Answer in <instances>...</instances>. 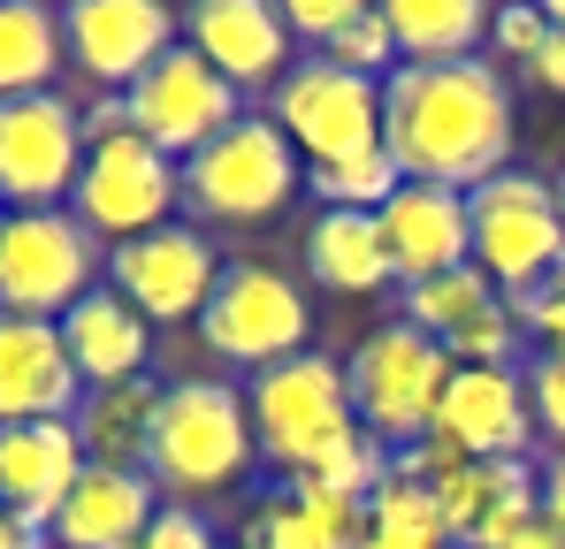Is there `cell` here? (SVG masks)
Here are the masks:
<instances>
[{"instance_id":"obj_1","label":"cell","mask_w":565,"mask_h":549,"mask_svg":"<svg viewBox=\"0 0 565 549\" xmlns=\"http://www.w3.org/2000/svg\"><path fill=\"white\" fill-rule=\"evenodd\" d=\"M512 85L497 62H397L382 77V153L405 183L481 191L512 169Z\"/></svg>"},{"instance_id":"obj_2","label":"cell","mask_w":565,"mask_h":549,"mask_svg":"<svg viewBox=\"0 0 565 549\" xmlns=\"http://www.w3.org/2000/svg\"><path fill=\"white\" fill-rule=\"evenodd\" d=\"M253 465H260V443H253L245 389H230L214 374L161 381L153 435H146V481L153 488H169V496H214V488H237Z\"/></svg>"},{"instance_id":"obj_3","label":"cell","mask_w":565,"mask_h":549,"mask_svg":"<svg viewBox=\"0 0 565 549\" xmlns=\"http://www.w3.org/2000/svg\"><path fill=\"white\" fill-rule=\"evenodd\" d=\"M245 412H253L260 465H276L282 481L313 473L329 451H344L360 435L344 359H329V352H298V359H282V366H260L245 381Z\"/></svg>"},{"instance_id":"obj_4","label":"cell","mask_w":565,"mask_h":549,"mask_svg":"<svg viewBox=\"0 0 565 549\" xmlns=\"http://www.w3.org/2000/svg\"><path fill=\"white\" fill-rule=\"evenodd\" d=\"M107 282V245L70 214H0V313L15 321H62Z\"/></svg>"},{"instance_id":"obj_5","label":"cell","mask_w":565,"mask_h":549,"mask_svg":"<svg viewBox=\"0 0 565 549\" xmlns=\"http://www.w3.org/2000/svg\"><path fill=\"white\" fill-rule=\"evenodd\" d=\"M451 352L428 344L420 329L405 321H382L375 336L344 359V381H352V412L360 428L375 435L382 451H413L420 435H436V405L451 389Z\"/></svg>"},{"instance_id":"obj_6","label":"cell","mask_w":565,"mask_h":549,"mask_svg":"<svg viewBox=\"0 0 565 549\" xmlns=\"http://www.w3.org/2000/svg\"><path fill=\"white\" fill-rule=\"evenodd\" d=\"M306 191V161L290 153L276 115H237L214 146L184 161V206L199 222H268Z\"/></svg>"},{"instance_id":"obj_7","label":"cell","mask_w":565,"mask_h":549,"mask_svg":"<svg viewBox=\"0 0 565 549\" xmlns=\"http://www.w3.org/2000/svg\"><path fill=\"white\" fill-rule=\"evenodd\" d=\"M306 336H313V305H306V290H298L282 268H268V260H237V268H222L214 298H206V313H199V344H206V359L253 366V374H260V366L298 359V352H313Z\"/></svg>"},{"instance_id":"obj_8","label":"cell","mask_w":565,"mask_h":549,"mask_svg":"<svg viewBox=\"0 0 565 549\" xmlns=\"http://www.w3.org/2000/svg\"><path fill=\"white\" fill-rule=\"evenodd\" d=\"M467 237H473V268L489 274L504 298H520L543 268L565 260V206L558 183L535 169H504L481 191H467Z\"/></svg>"},{"instance_id":"obj_9","label":"cell","mask_w":565,"mask_h":549,"mask_svg":"<svg viewBox=\"0 0 565 549\" xmlns=\"http://www.w3.org/2000/svg\"><path fill=\"white\" fill-rule=\"evenodd\" d=\"M268 115H276V130L290 138V153L306 169L382 146V85L321 62V54H298L290 62V77L276 85V107Z\"/></svg>"},{"instance_id":"obj_10","label":"cell","mask_w":565,"mask_h":549,"mask_svg":"<svg viewBox=\"0 0 565 549\" xmlns=\"http://www.w3.org/2000/svg\"><path fill=\"white\" fill-rule=\"evenodd\" d=\"M77 176H85V115L62 92L0 99V206L8 214L70 206Z\"/></svg>"},{"instance_id":"obj_11","label":"cell","mask_w":565,"mask_h":549,"mask_svg":"<svg viewBox=\"0 0 565 549\" xmlns=\"http://www.w3.org/2000/svg\"><path fill=\"white\" fill-rule=\"evenodd\" d=\"M177 198H184V169H177L161 146H146V138L130 130V138L85 153V176L70 191V214L115 252V245L146 237V229H169Z\"/></svg>"},{"instance_id":"obj_12","label":"cell","mask_w":565,"mask_h":549,"mask_svg":"<svg viewBox=\"0 0 565 549\" xmlns=\"http://www.w3.org/2000/svg\"><path fill=\"white\" fill-rule=\"evenodd\" d=\"M397 321L420 329L428 344H444L451 366H512L520 336H527L520 313H512V298L473 260L451 274H428V282H405L397 290Z\"/></svg>"},{"instance_id":"obj_13","label":"cell","mask_w":565,"mask_h":549,"mask_svg":"<svg viewBox=\"0 0 565 549\" xmlns=\"http://www.w3.org/2000/svg\"><path fill=\"white\" fill-rule=\"evenodd\" d=\"M122 99H130V130H138L146 146H161L177 169H184L199 146H214V138L245 115V99L222 85V69H206L191 46H169V54L122 92Z\"/></svg>"},{"instance_id":"obj_14","label":"cell","mask_w":565,"mask_h":549,"mask_svg":"<svg viewBox=\"0 0 565 549\" xmlns=\"http://www.w3.org/2000/svg\"><path fill=\"white\" fill-rule=\"evenodd\" d=\"M214 282H222V260H214L206 229H191V222L146 229V237H130V245L107 252V290H122V298H130L146 321H161V329L199 321L206 298H214Z\"/></svg>"},{"instance_id":"obj_15","label":"cell","mask_w":565,"mask_h":549,"mask_svg":"<svg viewBox=\"0 0 565 549\" xmlns=\"http://www.w3.org/2000/svg\"><path fill=\"white\" fill-rule=\"evenodd\" d=\"M62 46L99 92H130L169 46H184V23L161 0H77L62 8Z\"/></svg>"},{"instance_id":"obj_16","label":"cell","mask_w":565,"mask_h":549,"mask_svg":"<svg viewBox=\"0 0 565 549\" xmlns=\"http://www.w3.org/2000/svg\"><path fill=\"white\" fill-rule=\"evenodd\" d=\"M184 46L222 69V85L237 92H276L298 62V39L282 31V8L276 0H199L184 15Z\"/></svg>"},{"instance_id":"obj_17","label":"cell","mask_w":565,"mask_h":549,"mask_svg":"<svg viewBox=\"0 0 565 549\" xmlns=\"http://www.w3.org/2000/svg\"><path fill=\"white\" fill-rule=\"evenodd\" d=\"M436 443L459 458H527L535 443V405L520 366H459L444 405H436Z\"/></svg>"},{"instance_id":"obj_18","label":"cell","mask_w":565,"mask_h":549,"mask_svg":"<svg viewBox=\"0 0 565 549\" xmlns=\"http://www.w3.org/2000/svg\"><path fill=\"white\" fill-rule=\"evenodd\" d=\"M85 443L70 420H23V428H0V512L15 527H54V512L70 504V488L85 481Z\"/></svg>"},{"instance_id":"obj_19","label":"cell","mask_w":565,"mask_h":549,"mask_svg":"<svg viewBox=\"0 0 565 549\" xmlns=\"http://www.w3.org/2000/svg\"><path fill=\"white\" fill-rule=\"evenodd\" d=\"M535 488H543V465L535 458H467L436 488V504H444L459 549H497V542H512L520 527L543 519V496Z\"/></svg>"},{"instance_id":"obj_20","label":"cell","mask_w":565,"mask_h":549,"mask_svg":"<svg viewBox=\"0 0 565 549\" xmlns=\"http://www.w3.org/2000/svg\"><path fill=\"white\" fill-rule=\"evenodd\" d=\"M85 381L70 366V344L54 321H15L0 313V428L23 420H77Z\"/></svg>"},{"instance_id":"obj_21","label":"cell","mask_w":565,"mask_h":549,"mask_svg":"<svg viewBox=\"0 0 565 549\" xmlns=\"http://www.w3.org/2000/svg\"><path fill=\"white\" fill-rule=\"evenodd\" d=\"M375 229H382V245H390L397 290H405V282H428V274H451V268L473 260L467 191H444V183H405V191L375 214Z\"/></svg>"},{"instance_id":"obj_22","label":"cell","mask_w":565,"mask_h":549,"mask_svg":"<svg viewBox=\"0 0 565 549\" xmlns=\"http://www.w3.org/2000/svg\"><path fill=\"white\" fill-rule=\"evenodd\" d=\"M153 519H161V488H153L146 473L85 465V481L70 488V504H62L54 527H46V542L54 549H138Z\"/></svg>"},{"instance_id":"obj_23","label":"cell","mask_w":565,"mask_h":549,"mask_svg":"<svg viewBox=\"0 0 565 549\" xmlns=\"http://www.w3.org/2000/svg\"><path fill=\"white\" fill-rule=\"evenodd\" d=\"M62 344H70V366L85 389H122V381H146V359H153V321L99 282L85 305H70L62 321Z\"/></svg>"},{"instance_id":"obj_24","label":"cell","mask_w":565,"mask_h":549,"mask_svg":"<svg viewBox=\"0 0 565 549\" xmlns=\"http://www.w3.org/2000/svg\"><path fill=\"white\" fill-rule=\"evenodd\" d=\"M306 274L329 290V298H375L397 282L390 268V245H382L375 214H337V206H321L313 222H306Z\"/></svg>"},{"instance_id":"obj_25","label":"cell","mask_w":565,"mask_h":549,"mask_svg":"<svg viewBox=\"0 0 565 549\" xmlns=\"http://www.w3.org/2000/svg\"><path fill=\"white\" fill-rule=\"evenodd\" d=\"M360 519L367 504H344L313 481H290L282 496H268L253 512V527L237 535V549H352L360 542Z\"/></svg>"},{"instance_id":"obj_26","label":"cell","mask_w":565,"mask_h":549,"mask_svg":"<svg viewBox=\"0 0 565 549\" xmlns=\"http://www.w3.org/2000/svg\"><path fill=\"white\" fill-rule=\"evenodd\" d=\"M153 405H161V381H122V389H85L77 405V443L93 465H122V473H146V435H153Z\"/></svg>"},{"instance_id":"obj_27","label":"cell","mask_w":565,"mask_h":549,"mask_svg":"<svg viewBox=\"0 0 565 549\" xmlns=\"http://www.w3.org/2000/svg\"><path fill=\"white\" fill-rule=\"evenodd\" d=\"M382 23L397 39V62H473L489 39L481 0H382Z\"/></svg>"},{"instance_id":"obj_28","label":"cell","mask_w":565,"mask_h":549,"mask_svg":"<svg viewBox=\"0 0 565 549\" xmlns=\"http://www.w3.org/2000/svg\"><path fill=\"white\" fill-rule=\"evenodd\" d=\"M62 69H70L62 15H54V8H39V0H0V99L54 92Z\"/></svg>"},{"instance_id":"obj_29","label":"cell","mask_w":565,"mask_h":549,"mask_svg":"<svg viewBox=\"0 0 565 549\" xmlns=\"http://www.w3.org/2000/svg\"><path fill=\"white\" fill-rule=\"evenodd\" d=\"M352 549H459V535H451L436 488L390 465L382 488L367 496V519H360V542Z\"/></svg>"},{"instance_id":"obj_30","label":"cell","mask_w":565,"mask_h":549,"mask_svg":"<svg viewBox=\"0 0 565 549\" xmlns=\"http://www.w3.org/2000/svg\"><path fill=\"white\" fill-rule=\"evenodd\" d=\"M306 191L321 198V206H337V214H382L405 176H397V161L367 146V153H344V161H321V169H306Z\"/></svg>"},{"instance_id":"obj_31","label":"cell","mask_w":565,"mask_h":549,"mask_svg":"<svg viewBox=\"0 0 565 549\" xmlns=\"http://www.w3.org/2000/svg\"><path fill=\"white\" fill-rule=\"evenodd\" d=\"M321 62H337V69H352V77H390L397 69V39H390V23H382V8H360L329 46H321Z\"/></svg>"},{"instance_id":"obj_32","label":"cell","mask_w":565,"mask_h":549,"mask_svg":"<svg viewBox=\"0 0 565 549\" xmlns=\"http://www.w3.org/2000/svg\"><path fill=\"white\" fill-rule=\"evenodd\" d=\"M512 313H520V329H527L543 352H565V260L535 274V282L512 298Z\"/></svg>"},{"instance_id":"obj_33","label":"cell","mask_w":565,"mask_h":549,"mask_svg":"<svg viewBox=\"0 0 565 549\" xmlns=\"http://www.w3.org/2000/svg\"><path fill=\"white\" fill-rule=\"evenodd\" d=\"M527 374V405H535V435L565 451V352H535V359L520 366Z\"/></svg>"},{"instance_id":"obj_34","label":"cell","mask_w":565,"mask_h":549,"mask_svg":"<svg viewBox=\"0 0 565 549\" xmlns=\"http://www.w3.org/2000/svg\"><path fill=\"white\" fill-rule=\"evenodd\" d=\"M360 8H367V0H282V31H290L306 54H321V46H329Z\"/></svg>"},{"instance_id":"obj_35","label":"cell","mask_w":565,"mask_h":549,"mask_svg":"<svg viewBox=\"0 0 565 549\" xmlns=\"http://www.w3.org/2000/svg\"><path fill=\"white\" fill-rule=\"evenodd\" d=\"M543 39H551V15H543V8H527V0H512V8H497V15H489V46H497L504 62H535V54H543Z\"/></svg>"},{"instance_id":"obj_36","label":"cell","mask_w":565,"mask_h":549,"mask_svg":"<svg viewBox=\"0 0 565 549\" xmlns=\"http://www.w3.org/2000/svg\"><path fill=\"white\" fill-rule=\"evenodd\" d=\"M138 549H222V535L191 512V504H161V519L146 527V542Z\"/></svg>"},{"instance_id":"obj_37","label":"cell","mask_w":565,"mask_h":549,"mask_svg":"<svg viewBox=\"0 0 565 549\" xmlns=\"http://www.w3.org/2000/svg\"><path fill=\"white\" fill-rule=\"evenodd\" d=\"M85 115V153L93 146H115V138H130V99L122 92H99L93 107H77Z\"/></svg>"},{"instance_id":"obj_38","label":"cell","mask_w":565,"mask_h":549,"mask_svg":"<svg viewBox=\"0 0 565 549\" xmlns=\"http://www.w3.org/2000/svg\"><path fill=\"white\" fill-rule=\"evenodd\" d=\"M535 496H543V527L565 542V451L543 458V488H535Z\"/></svg>"},{"instance_id":"obj_39","label":"cell","mask_w":565,"mask_h":549,"mask_svg":"<svg viewBox=\"0 0 565 549\" xmlns=\"http://www.w3.org/2000/svg\"><path fill=\"white\" fill-rule=\"evenodd\" d=\"M527 77H535L543 92H558V99H565V31H558V23H551V39H543V54L527 62Z\"/></svg>"},{"instance_id":"obj_40","label":"cell","mask_w":565,"mask_h":549,"mask_svg":"<svg viewBox=\"0 0 565 549\" xmlns=\"http://www.w3.org/2000/svg\"><path fill=\"white\" fill-rule=\"evenodd\" d=\"M497 549H565V542L551 535V527H543V519H535V527H520L512 542H497Z\"/></svg>"},{"instance_id":"obj_41","label":"cell","mask_w":565,"mask_h":549,"mask_svg":"<svg viewBox=\"0 0 565 549\" xmlns=\"http://www.w3.org/2000/svg\"><path fill=\"white\" fill-rule=\"evenodd\" d=\"M8 542H15V519H8V512H0V549H8Z\"/></svg>"},{"instance_id":"obj_42","label":"cell","mask_w":565,"mask_h":549,"mask_svg":"<svg viewBox=\"0 0 565 549\" xmlns=\"http://www.w3.org/2000/svg\"><path fill=\"white\" fill-rule=\"evenodd\" d=\"M551 183H558V206H565V169H558V176H551Z\"/></svg>"},{"instance_id":"obj_43","label":"cell","mask_w":565,"mask_h":549,"mask_svg":"<svg viewBox=\"0 0 565 549\" xmlns=\"http://www.w3.org/2000/svg\"><path fill=\"white\" fill-rule=\"evenodd\" d=\"M0 214H8V206H0Z\"/></svg>"}]
</instances>
